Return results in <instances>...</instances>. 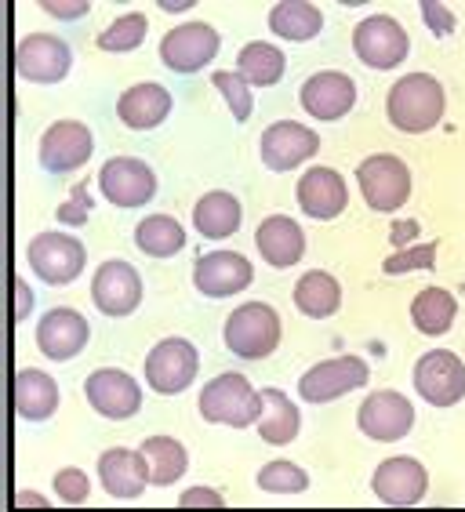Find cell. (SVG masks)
<instances>
[{"label":"cell","mask_w":465,"mask_h":512,"mask_svg":"<svg viewBox=\"0 0 465 512\" xmlns=\"http://www.w3.org/2000/svg\"><path fill=\"white\" fill-rule=\"evenodd\" d=\"M447 95L433 73H407L389 88L386 117L404 135H426L444 120Z\"/></svg>","instance_id":"1"},{"label":"cell","mask_w":465,"mask_h":512,"mask_svg":"<svg viewBox=\"0 0 465 512\" xmlns=\"http://www.w3.org/2000/svg\"><path fill=\"white\" fill-rule=\"evenodd\" d=\"M200 418L211 425H229V429H248L262 418V393L237 371L211 378L200 393Z\"/></svg>","instance_id":"2"},{"label":"cell","mask_w":465,"mask_h":512,"mask_svg":"<svg viewBox=\"0 0 465 512\" xmlns=\"http://www.w3.org/2000/svg\"><path fill=\"white\" fill-rule=\"evenodd\" d=\"M226 349L240 360H266L280 345V316L266 302H248L237 313H229L222 327Z\"/></svg>","instance_id":"3"},{"label":"cell","mask_w":465,"mask_h":512,"mask_svg":"<svg viewBox=\"0 0 465 512\" xmlns=\"http://www.w3.org/2000/svg\"><path fill=\"white\" fill-rule=\"evenodd\" d=\"M360 193H364L371 211L393 215L396 207H404L411 200V168L393 153H375L357 168Z\"/></svg>","instance_id":"4"},{"label":"cell","mask_w":465,"mask_h":512,"mask_svg":"<svg viewBox=\"0 0 465 512\" xmlns=\"http://www.w3.org/2000/svg\"><path fill=\"white\" fill-rule=\"evenodd\" d=\"M197 371H200L197 345L186 342V338H164L146 356V382L160 396L186 393L189 385H193V378H197Z\"/></svg>","instance_id":"5"},{"label":"cell","mask_w":465,"mask_h":512,"mask_svg":"<svg viewBox=\"0 0 465 512\" xmlns=\"http://www.w3.org/2000/svg\"><path fill=\"white\" fill-rule=\"evenodd\" d=\"M367 382H371V371L360 356H331V360L309 367L302 375L298 396L306 404H331V400L353 393V389H364Z\"/></svg>","instance_id":"6"},{"label":"cell","mask_w":465,"mask_h":512,"mask_svg":"<svg viewBox=\"0 0 465 512\" xmlns=\"http://www.w3.org/2000/svg\"><path fill=\"white\" fill-rule=\"evenodd\" d=\"M84 262H88V251L77 237L70 233H37L30 240V266L33 273L51 287L73 284L80 273H84Z\"/></svg>","instance_id":"7"},{"label":"cell","mask_w":465,"mask_h":512,"mask_svg":"<svg viewBox=\"0 0 465 512\" xmlns=\"http://www.w3.org/2000/svg\"><path fill=\"white\" fill-rule=\"evenodd\" d=\"M222 48V37H218L215 26L208 22H186V26H175V30L164 33L160 40V59L164 66L189 77V73H200Z\"/></svg>","instance_id":"8"},{"label":"cell","mask_w":465,"mask_h":512,"mask_svg":"<svg viewBox=\"0 0 465 512\" xmlns=\"http://www.w3.org/2000/svg\"><path fill=\"white\" fill-rule=\"evenodd\" d=\"M353 51L357 59L371 69H393L407 59L411 51V37L396 19L389 15H371L353 30Z\"/></svg>","instance_id":"9"},{"label":"cell","mask_w":465,"mask_h":512,"mask_svg":"<svg viewBox=\"0 0 465 512\" xmlns=\"http://www.w3.org/2000/svg\"><path fill=\"white\" fill-rule=\"evenodd\" d=\"M73 66L70 44L55 33H33L15 48V73L30 84H59Z\"/></svg>","instance_id":"10"},{"label":"cell","mask_w":465,"mask_h":512,"mask_svg":"<svg viewBox=\"0 0 465 512\" xmlns=\"http://www.w3.org/2000/svg\"><path fill=\"white\" fill-rule=\"evenodd\" d=\"M95 153V135L88 124L80 120H59L40 135V168L51 175H66V171L84 168Z\"/></svg>","instance_id":"11"},{"label":"cell","mask_w":465,"mask_h":512,"mask_svg":"<svg viewBox=\"0 0 465 512\" xmlns=\"http://www.w3.org/2000/svg\"><path fill=\"white\" fill-rule=\"evenodd\" d=\"M357 425L360 433L378 440V444H393V440H404L411 433L415 407H411V400L404 393H396V389H378V393H371L360 404Z\"/></svg>","instance_id":"12"},{"label":"cell","mask_w":465,"mask_h":512,"mask_svg":"<svg viewBox=\"0 0 465 512\" xmlns=\"http://www.w3.org/2000/svg\"><path fill=\"white\" fill-rule=\"evenodd\" d=\"M415 389L433 407H455L465 396V364L451 349H433L415 364Z\"/></svg>","instance_id":"13"},{"label":"cell","mask_w":465,"mask_h":512,"mask_svg":"<svg viewBox=\"0 0 465 512\" xmlns=\"http://www.w3.org/2000/svg\"><path fill=\"white\" fill-rule=\"evenodd\" d=\"M99 189L109 204L117 207H142L157 197V175L139 157H113L102 164Z\"/></svg>","instance_id":"14"},{"label":"cell","mask_w":465,"mask_h":512,"mask_svg":"<svg viewBox=\"0 0 465 512\" xmlns=\"http://www.w3.org/2000/svg\"><path fill=\"white\" fill-rule=\"evenodd\" d=\"M91 298L95 306L106 316H131L142 302V276L131 262H120V258H109L95 269V280H91Z\"/></svg>","instance_id":"15"},{"label":"cell","mask_w":465,"mask_h":512,"mask_svg":"<svg viewBox=\"0 0 465 512\" xmlns=\"http://www.w3.org/2000/svg\"><path fill=\"white\" fill-rule=\"evenodd\" d=\"M84 396H88V404L95 407L102 418H113V422L135 418L142 407V385L135 382L128 371H117V367H102V371L88 375Z\"/></svg>","instance_id":"16"},{"label":"cell","mask_w":465,"mask_h":512,"mask_svg":"<svg viewBox=\"0 0 465 512\" xmlns=\"http://www.w3.org/2000/svg\"><path fill=\"white\" fill-rule=\"evenodd\" d=\"M371 491L382 505H393V509H411L426 498L429 491V473L426 465L415 462V458H389L375 469L371 476Z\"/></svg>","instance_id":"17"},{"label":"cell","mask_w":465,"mask_h":512,"mask_svg":"<svg viewBox=\"0 0 465 512\" xmlns=\"http://www.w3.org/2000/svg\"><path fill=\"white\" fill-rule=\"evenodd\" d=\"M320 153V135L295 120H277L262 131V164L269 171H291Z\"/></svg>","instance_id":"18"},{"label":"cell","mask_w":465,"mask_h":512,"mask_svg":"<svg viewBox=\"0 0 465 512\" xmlns=\"http://www.w3.org/2000/svg\"><path fill=\"white\" fill-rule=\"evenodd\" d=\"M251 280H255V269L240 251H211V255L197 258V266H193V287L208 298L237 295L251 287Z\"/></svg>","instance_id":"19"},{"label":"cell","mask_w":465,"mask_h":512,"mask_svg":"<svg viewBox=\"0 0 465 512\" xmlns=\"http://www.w3.org/2000/svg\"><path fill=\"white\" fill-rule=\"evenodd\" d=\"M357 106V80L338 73V69H324L302 84V109L317 120H342L349 109Z\"/></svg>","instance_id":"20"},{"label":"cell","mask_w":465,"mask_h":512,"mask_svg":"<svg viewBox=\"0 0 465 512\" xmlns=\"http://www.w3.org/2000/svg\"><path fill=\"white\" fill-rule=\"evenodd\" d=\"M88 338H91V327L77 309H51L48 316H40V324H37L40 353L51 356V360H59V364L84 353Z\"/></svg>","instance_id":"21"},{"label":"cell","mask_w":465,"mask_h":512,"mask_svg":"<svg viewBox=\"0 0 465 512\" xmlns=\"http://www.w3.org/2000/svg\"><path fill=\"white\" fill-rule=\"evenodd\" d=\"M349 189L346 178L338 175L335 168H313L298 178V207L317 222H331L346 211Z\"/></svg>","instance_id":"22"},{"label":"cell","mask_w":465,"mask_h":512,"mask_svg":"<svg viewBox=\"0 0 465 512\" xmlns=\"http://www.w3.org/2000/svg\"><path fill=\"white\" fill-rule=\"evenodd\" d=\"M99 480L102 491L109 498H120V502H131L139 498L149 487V473H146V458L142 451H128V447H109L99 458Z\"/></svg>","instance_id":"23"},{"label":"cell","mask_w":465,"mask_h":512,"mask_svg":"<svg viewBox=\"0 0 465 512\" xmlns=\"http://www.w3.org/2000/svg\"><path fill=\"white\" fill-rule=\"evenodd\" d=\"M255 247L273 269H287L295 266V262H302V255H306V233H302V226H298L295 218L269 215L258 222Z\"/></svg>","instance_id":"24"},{"label":"cell","mask_w":465,"mask_h":512,"mask_svg":"<svg viewBox=\"0 0 465 512\" xmlns=\"http://www.w3.org/2000/svg\"><path fill=\"white\" fill-rule=\"evenodd\" d=\"M117 113L131 131L160 128L171 113V91L153 84V80H149V84H135V88H128L120 95Z\"/></svg>","instance_id":"25"},{"label":"cell","mask_w":465,"mask_h":512,"mask_svg":"<svg viewBox=\"0 0 465 512\" xmlns=\"http://www.w3.org/2000/svg\"><path fill=\"white\" fill-rule=\"evenodd\" d=\"M15 411L26 422H48L51 414L59 411V385L55 378L37 371V367H26L15 375Z\"/></svg>","instance_id":"26"},{"label":"cell","mask_w":465,"mask_h":512,"mask_svg":"<svg viewBox=\"0 0 465 512\" xmlns=\"http://www.w3.org/2000/svg\"><path fill=\"white\" fill-rule=\"evenodd\" d=\"M244 222V207L233 193H208V197H200L197 207H193V226H197L200 237L208 240H226L233 237Z\"/></svg>","instance_id":"27"},{"label":"cell","mask_w":465,"mask_h":512,"mask_svg":"<svg viewBox=\"0 0 465 512\" xmlns=\"http://www.w3.org/2000/svg\"><path fill=\"white\" fill-rule=\"evenodd\" d=\"M302 429V414L291 404L284 389H262V418H258V436L273 447L291 444Z\"/></svg>","instance_id":"28"},{"label":"cell","mask_w":465,"mask_h":512,"mask_svg":"<svg viewBox=\"0 0 465 512\" xmlns=\"http://www.w3.org/2000/svg\"><path fill=\"white\" fill-rule=\"evenodd\" d=\"M139 451H142V458H146L149 483H157V487L179 483V476L189 469L186 447H182L179 440H171V436H146Z\"/></svg>","instance_id":"29"},{"label":"cell","mask_w":465,"mask_h":512,"mask_svg":"<svg viewBox=\"0 0 465 512\" xmlns=\"http://www.w3.org/2000/svg\"><path fill=\"white\" fill-rule=\"evenodd\" d=\"M455 316H458V302L444 287H422L415 295V302H411V320L429 338L447 335L451 324H455Z\"/></svg>","instance_id":"30"},{"label":"cell","mask_w":465,"mask_h":512,"mask_svg":"<svg viewBox=\"0 0 465 512\" xmlns=\"http://www.w3.org/2000/svg\"><path fill=\"white\" fill-rule=\"evenodd\" d=\"M269 30L284 40H313L324 30V15L309 0H280L269 11Z\"/></svg>","instance_id":"31"},{"label":"cell","mask_w":465,"mask_h":512,"mask_svg":"<svg viewBox=\"0 0 465 512\" xmlns=\"http://www.w3.org/2000/svg\"><path fill=\"white\" fill-rule=\"evenodd\" d=\"M295 306L306 316H313V320H327L342 306V287H338V280L331 273L313 269L295 284Z\"/></svg>","instance_id":"32"},{"label":"cell","mask_w":465,"mask_h":512,"mask_svg":"<svg viewBox=\"0 0 465 512\" xmlns=\"http://www.w3.org/2000/svg\"><path fill=\"white\" fill-rule=\"evenodd\" d=\"M284 51L266 44V40H251L237 55V73L248 80L251 88H273L284 77Z\"/></svg>","instance_id":"33"},{"label":"cell","mask_w":465,"mask_h":512,"mask_svg":"<svg viewBox=\"0 0 465 512\" xmlns=\"http://www.w3.org/2000/svg\"><path fill=\"white\" fill-rule=\"evenodd\" d=\"M135 244L149 258H171L186 247V229L179 218L171 215H149L135 226Z\"/></svg>","instance_id":"34"},{"label":"cell","mask_w":465,"mask_h":512,"mask_svg":"<svg viewBox=\"0 0 465 512\" xmlns=\"http://www.w3.org/2000/svg\"><path fill=\"white\" fill-rule=\"evenodd\" d=\"M146 30H149L146 15H139V11H131V15H120V19L113 22L109 30L99 33V48L102 51H117V55H124V51H135V48H142Z\"/></svg>","instance_id":"35"},{"label":"cell","mask_w":465,"mask_h":512,"mask_svg":"<svg viewBox=\"0 0 465 512\" xmlns=\"http://www.w3.org/2000/svg\"><path fill=\"white\" fill-rule=\"evenodd\" d=\"M258 487L269 494H302L309 491V473L298 469L295 462H287V458H277L258 473Z\"/></svg>","instance_id":"36"},{"label":"cell","mask_w":465,"mask_h":512,"mask_svg":"<svg viewBox=\"0 0 465 512\" xmlns=\"http://www.w3.org/2000/svg\"><path fill=\"white\" fill-rule=\"evenodd\" d=\"M211 84L226 95V106H229V113H233V120H240V124H244V120L251 117V109H255L248 80L240 77L237 69H218V73H211Z\"/></svg>","instance_id":"37"},{"label":"cell","mask_w":465,"mask_h":512,"mask_svg":"<svg viewBox=\"0 0 465 512\" xmlns=\"http://www.w3.org/2000/svg\"><path fill=\"white\" fill-rule=\"evenodd\" d=\"M436 244H418V247H400L393 258L382 262V273L386 276H400L411 273V269H433L436 266Z\"/></svg>","instance_id":"38"},{"label":"cell","mask_w":465,"mask_h":512,"mask_svg":"<svg viewBox=\"0 0 465 512\" xmlns=\"http://www.w3.org/2000/svg\"><path fill=\"white\" fill-rule=\"evenodd\" d=\"M55 491H59V498L66 505L88 502V491H91L88 473H84V469H62V473L55 476Z\"/></svg>","instance_id":"39"},{"label":"cell","mask_w":465,"mask_h":512,"mask_svg":"<svg viewBox=\"0 0 465 512\" xmlns=\"http://www.w3.org/2000/svg\"><path fill=\"white\" fill-rule=\"evenodd\" d=\"M55 215H59L62 226H84V222H88V215H91L88 182H77V186H73V193H70V200H66Z\"/></svg>","instance_id":"40"},{"label":"cell","mask_w":465,"mask_h":512,"mask_svg":"<svg viewBox=\"0 0 465 512\" xmlns=\"http://www.w3.org/2000/svg\"><path fill=\"white\" fill-rule=\"evenodd\" d=\"M422 19H426V26L433 30V37H451V33H455V15H451L447 4H436V0L422 4Z\"/></svg>","instance_id":"41"},{"label":"cell","mask_w":465,"mask_h":512,"mask_svg":"<svg viewBox=\"0 0 465 512\" xmlns=\"http://www.w3.org/2000/svg\"><path fill=\"white\" fill-rule=\"evenodd\" d=\"M182 509H222L226 505V498L218 491H211V487H193V491H186L179 498Z\"/></svg>","instance_id":"42"},{"label":"cell","mask_w":465,"mask_h":512,"mask_svg":"<svg viewBox=\"0 0 465 512\" xmlns=\"http://www.w3.org/2000/svg\"><path fill=\"white\" fill-rule=\"evenodd\" d=\"M40 8L48 11V15H55V19H80L88 11V4H55V0H44Z\"/></svg>","instance_id":"43"},{"label":"cell","mask_w":465,"mask_h":512,"mask_svg":"<svg viewBox=\"0 0 465 512\" xmlns=\"http://www.w3.org/2000/svg\"><path fill=\"white\" fill-rule=\"evenodd\" d=\"M415 237H418V222H396L393 233H389V240H393L396 251H400L407 240H415Z\"/></svg>","instance_id":"44"},{"label":"cell","mask_w":465,"mask_h":512,"mask_svg":"<svg viewBox=\"0 0 465 512\" xmlns=\"http://www.w3.org/2000/svg\"><path fill=\"white\" fill-rule=\"evenodd\" d=\"M15 295H19V309H15V320H26L33 309V295L30 287H26V280H15Z\"/></svg>","instance_id":"45"},{"label":"cell","mask_w":465,"mask_h":512,"mask_svg":"<svg viewBox=\"0 0 465 512\" xmlns=\"http://www.w3.org/2000/svg\"><path fill=\"white\" fill-rule=\"evenodd\" d=\"M193 8V0H179V4H160V11H171V15H179V11Z\"/></svg>","instance_id":"46"},{"label":"cell","mask_w":465,"mask_h":512,"mask_svg":"<svg viewBox=\"0 0 465 512\" xmlns=\"http://www.w3.org/2000/svg\"><path fill=\"white\" fill-rule=\"evenodd\" d=\"M48 505V502H44V498H37V494H33V498H30V494H19V505Z\"/></svg>","instance_id":"47"}]
</instances>
